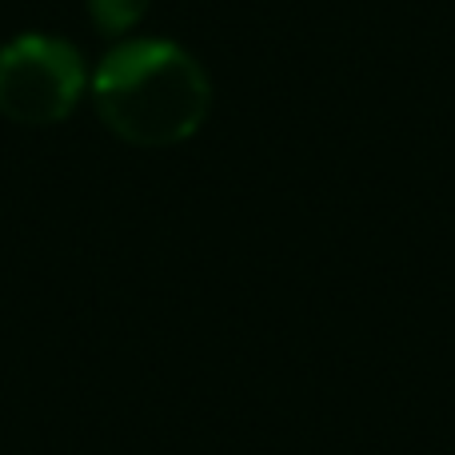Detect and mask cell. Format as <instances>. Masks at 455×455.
Returning a JSON list of instances; mask_svg holds the SVG:
<instances>
[{
	"mask_svg": "<svg viewBox=\"0 0 455 455\" xmlns=\"http://www.w3.org/2000/svg\"><path fill=\"white\" fill-rule=\"evenodd\" d=\"M108 132L136 148H168L196 136L212 108V84L172 40H128L88 80Z\"/></svg>",
	"mask_w": 455,
	"mask_h": 455,
	"instance_id": "6da1fadb",
	"label": "cell"
},
{
	"mask_svg": "<svg viewBox=\"0 0 455 455\" xmlns=\"http://www.w3.org/2000/svg\"><path fill=\"white\" fill-rule=\"evenodd\" d=\"M88 68L68 40L20 32L0 48V116L20 128L60 124L88 88Z\"/></svg>",
	"mask_w": 455,
	"mask_h": 455,
	"instance_id": "7a4b0ae2",
	"label": "cell"
},
{
	"mask_svg": "<svg viewBox=\"0 0 455 455\" xmlns=\"http://www.w3.org/2000/svg\"><path fill=\"white\" fill-rule=\"evenodd\" d=\"M148 4L152 0H88V16H92V24L100 32L120 36V32H128L132 24H140Z\"/></svg>",
	"mask_w": 455,
	"mask_h": 455,
	"instance_id": "3957f363",
	"label": "cell"
}]
</instances>
